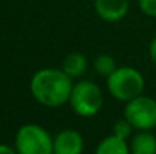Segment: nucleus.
Segmentation results:
<instances>
[{"mask_svg": "<svg viewBox=\"0 0 156 154\" xmlns=\"http://www.w3.org/2000/svg\"><path fill=\"white\" fill-rule=\"evenodd\" d=\"M106 86L114 98L120 101H129L143 94L144 77L132 67H117L106 77Z\"/></svg>", "mask_w": 156, "mask_h": 154, "instance_id": "f03ea898", "label": "nucleus"}, {"mask_svg": "<svg viewBox=\"0 0 156 154\" xmlns=\"http://www.w3.org/2000/svg\"><path fill=\"white\" fill-rule=\"evenodd\" d=\"M88 67V60L85 57V54L79 53V51H73L70 54H67V57L62 62V70L71 77H80Z\"/></svg>", "mask_w": 156, "mask_h": 154, "instance_id": "9d476101", "label": "nucleus"}, {"mask_svg": "<svg viewBox=\"0 0 156 154\" xmlns=\"http://www.w3.org/2000/svg\"><path fill=\"white\" fill-rule=\"evenodd\" d=\"M15 150L20 154H50L53 153V139L44 127L24 124L17 130Z\"/></svg>", "mask_w": 156, "mask_h": 154, "instance_id": "20e7f679", "label": "nucleus"}, {"mask_svg": "<svg viewBox=\"0 0 156 154\" xmlns=\"http://www.w3.org/2000/svg\"><path fill=\"white\" fill-rule=\"evenodd\" d=\"M96 14L109 23L120 21L129 11V0H94Z\"/></svg>", "mask_w": 156, "mask_h": 154, "instance_id": "0eeeda50", "label": "nucleus"}, {"mask_svg": "<svg viewBox=\"0 0 156 154\" xmlns=\"http://www.w3.org/2000/svg\"><path fill=\"white\" fill-rule=\"evenodd\" d=\"M124 118L135 130H152L156 127V100L147 95H138L124 106Z\"/></svg>", "mask_w": 156, "mask_h": 154, "instance_id": "39448f33", "label": "nucleus"}, {"mask_svg": "<svg viewBox=\"0 0 156 154\" xmlns=\"http://www.w3.org/2000/svg\"><path fill=\"white\" fill-rule=\"evenodd\" d=\"M132 154H156V136L149 130H140L129 144Z\"/></svg>", "mask_w": 156, "mask_h": 154, "instance_id": "6e6552de", "label": "nucleus"}, {"mask_svg": "<svg viewBox=\"0 0 156 154\" xmlns=\"http://www.w3.org/2000/svg\"><path fill=\"white\" fill-rule=\"evenodd\" d=\"M149 54H150L152 62L156 65V36L152 39V43H150V46H149Z\"/></svg>", "mask_w": 156, "mask_h": 154, "instance_id": "4468645a", "label": "nucleus"}, {"mask_svg": "<svg viewBox=\"0 0 156 154\" xmlns=\"http://www.w3.org/2000/svg\"><path fill=\"white\" fill-rule=\"evenodd\" d=\"M138 5L146 15L156 17V0H138Z\"/></svg>", "mask_w": 156, "mask_h": 154, "instance_id": "ddd939ff", "label": "nucleus"}, {"mask_svg": "<svg viewBox=\"0 0 156 154\" xmlns=\"http://www.w3.org/2000/svg\"><path fill=\"white\" fill-rule=\"evenodd\" d=\"M83 151V139L80 133L73 128H65L53 139L55 154H80Z\"/></svg>", "mask_w": 156, "mask_h": 154, "instance_id": "423d86ee", "label": "nucleus"}, {"mask_svg": "<svg viewBox=\"0 0 156 154\" xmlns=\"http://www.w3.org/2000/svg\"><path fill=\"white\" fill-rule=\"evenodd\" d=\"M96 153L97 154H129L130 153V147L127 145L126 139L117 136V135H109L103 138L99 145L96 147Z\"/></svg>", "mask_w": 156, "mask_h": 154, "instance_id": "1a4fd4ad", "label": "nucleus"}, {"mask_svg": "<svg viewBox=\"0 0 156 154\" xmlns=\"http://www.w3.org/2000/svg\"><path fill=\"white\" fill-rule=\"evenodd\" d=\"M15 151H17L15 147L12 148V147L5 145V144H0V154H12V153H15Z\"/></svg>", "mask_w": 156, "mask_h": 154, "instance_id": "2eb2a0df", "label": "nucleus"}, {"mask_svg": "<svg viewBox=\"0 0 156 154\" xmlns=\"http://www.w3.org/2000/svg\"><path fill=\"white\" fill-rule=\"evenodd\" d=\"M114 132V135H117V136H120V138H123V139H127L130 135H132V130H133V127H132V124L126 119V118H121V119H118L115 124H114V128H112Z\"/></svg>", "mask_w": 156, "mask_h": 154, "instance_id": "f8f14e48", "label": "nucleus"}, {"mask_svg": "<svg viewBox=\"0 0 156 154\" xmlns=\"http://www.w3.org/2000/svg\"><path fill=\"white\" fill-rule=\"evenodd\" d=\"M73 79L61 68H43L30 79V92L34 98L46 107H59L70 100Z\"/></svg>", "mask_w": 156, "mask_h": 154, "instance_id": "f257e3e1", "label": "nucleus"}, {"mask_svg": "<svg viewBox=\"0 0 156 154\" xmlns=\"http://www.w3.org/2000/svg\"><path fill=\"white\" fill-rule=\"evenodd\" d=\"M68 103L76 115L90 118L100 112L103 106V94L94 82L80 80L73 85Z\"/></svg>", "mask_w": 156, "mask_h": 154, "instance_id": "7ed1b4c3", "label": "nucleus"}, {"mask_svg": "<svg viewBox=\"0 0 156 154\" xmlns=\"http://www.w3.org/2000/svg\"><path fill=\"white\" fill-rule=\"evenodd\" d=\"M115 68H117V65H115V60H114V57H112L111 54L103 53V54H99V56L94 59V70H96V73L100 74V76L108 77Z\"/></svg>", "mask_w": 156, "mask_h": 154, "instance_id": "9b49d317", "label": "nucleus"}]
</instances>
